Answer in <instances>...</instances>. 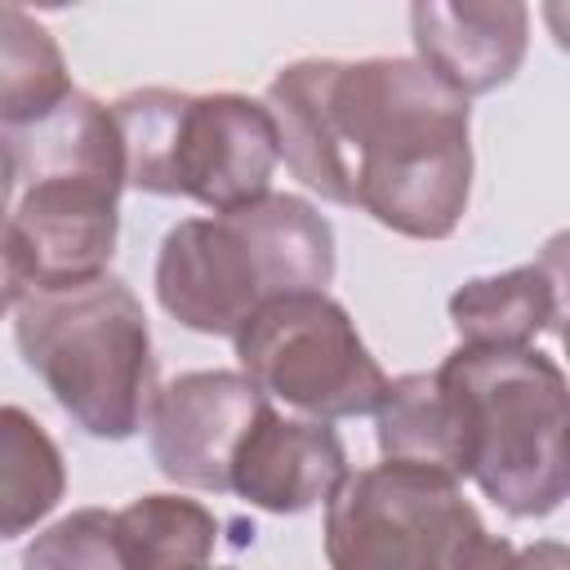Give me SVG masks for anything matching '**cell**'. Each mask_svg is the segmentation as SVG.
<instances>
[{
  "label": "cell",
  "instance_id": "cell-1",
  "mask_svg": "<svg viewBox=\"0 0 570 570\" xmlns=\"http://www.w3.org/2000/svg\"><path fill=\"white\" fill-rule=\"evenodd\" d=\"M289 174L334 205H361L374 223L445 240L472 191L468 98L419 58H303L263 98Z\"/></svg>",
  "mask_w": 570,
  "mask_h": 570
},
{
  "label": "cell",
  "instance_id": "cell-2",
  "mask_svg": "<svg viewBox=\"0 0 570 570\" xmlns=\"http://www.w3.org/2000/svg\"><path fill=\"white\" fill-rule=\"evenodd\" d=\"M27 183L0 236L27 289L102 276L116 254L125 147L111 107L71 89L49 116L9 134Z\"/></svg>",
  "mask_w": 570,
  "mask_h": 570
},
{
  "label": "cell",
  "instance_id": "cell-3",
  "mask_svg": "<svg viewBox=\"0 0 570 570\" xmlns=\"http://www.w3.org/2000/svg\"><path fill=\"white\" fill-rule=\"evenodd\" d=\"M330 276L334 227L285 191L232 214L183 218L156 254V298L196 334H236L267 298L325 289Z\"/></svg>",
  "mask_w": 570,
  "mask_h": 570
},
{
  "label": "cell",
  "instance_id": "cell-4",
  "mask_svg": "<svg viewBox=\"0 0 570 570\" xmlns=\"http://www.w3.org/2000/svg\"><path fill=\"white\" fill-rule=\"evenodd\" d=\"M472 476L508 517H548L566 499V374L534 347H459L436 365Z\"/></svg>",
  "mask_w": 570,
  "mask_h": 570
},
{
  "label": "cell",
  "instance_id": "cell-5",
  "mask_svg": "<svg viewBox=\"0 0 570 570\" xmlns=\"http://www.w3.org/2000/svg\"><path fill=\"white\" fill-rule=\"evenodd\" d=\"M13 316L27 370L80 432L125 441L147 423L156 396L151 330L120 276L22 289Z\"/></svg>",
  "mask_w": 570,
  "mask_h": 570
},
{
  "label": "cell",
  "instance_id": "cell-6",
  "mask_svg": "<svg viewBox=\"0 0 570 570\" xmlns=\"http://www.w3.org/2000/svg\"><path fill=\"white\" fill-rule=\"evenodd\" d=\"M125 147V183L151 196H191L232 214L272 191L276 125L245 94L134 89L111 102Z\"/></svg>",
  "mask_w": 570,
  "mask_h": 570
},
{
  "label": "cell",
  "instance_id": "cell-7",
  "mask_svg": "<svg viewBox=\"0 0 570 570\" xmlns=\"http://www.w3.org/2000/svg\"><path fill=\"white\" fill-rule=\"evenodd\" d=\"M232 338L240 374L316 423L374 414L387 392V374L361 343L347 307L325 289L267 298Z\"/></svg>",
  "mask_w": 570,
  "mask_h": 570
},
{
  "label": "cell",
  "instance_id": "cell-8",
  "mask_svg": "<svg viewBox=\"0 0 570 570\" xmlns=\"http://www.w3.org/2000/svg\"><path fill=\"white\" fill-rule=\"evenodd\" d=\"M476 512L459 481L405 463L347 472L325 499L330 570H445Z\"/></svg>",
  "mask_w": 570,
  "mask_h": 570
},
{
  "label": "cell",
  "instance_id": "cell-9",
  "mask_svg": "<svg viewBox=\"0 0 570 570\" xmlns=\"http://www.w3.org/2000/svg\"><path fill=\"white\" fill-rule=\"evenodd\" d=\"M267 396L240 370H191L156 387L147 428L156 468L191 490H227V468Z\"/></svg>",
  "mask_w": 570,
  "mask_h": 570
},
{
  "label": "cell",
  "instance_id": "cell-10",
  "mask_svg": "<svg viewBox=\"0 0 570 570\" xmlns=\"http://www.w3.org/2000/svg\"><path fill=\"white\" fill-rule=\"evenodd\" d=\"M343 476L347 450L330 423L285 419L272 405H263L232 454L227 490L263 512L289 517L325 503Z\"/></svg>",
  "mask_w": 570,
  "mask_h": 570
},
{
  "label": "cell",
  "instance_id": "cell-11",
  "mask_svg": "<svg viewBox=\"0 0 570 570\" xmlns=\"http://www.w3.org/2000/svg\"><path fill=\"white\" fill-rule=\"evenodd\" d=\"M410 36L419 62L459 98L508 85L530 45V9L517 0L410 4Z\"/></svg>",
  "mask_w": 570,
  "mask_h": 570
},
{
  "label": "cell",
  "instance_id": "cell-12",
  "mask_svg": "<svg viewBox=\"0 0 570 570\" xmlns=\"http://www.w3.org/2000/svg\"><path fill=\"white\" fill-rule=\"evenodd\" d=\"M566 316V240L557 236L543 258L476 276L450 298V325L463 347H534L539 334H557Z\"/></svg>",
  "mask_w": 570,
  "mask_h": 570
},
{
  "label": "cell",
  "instance_id": "cell-13",
  "mask_svg": "<svg viewBox=\"0 0 570 570\" xmlns=\"http://www.w3.org/2000/svg\"><path fill=\"white\" fill-rule=\"evenodd\" d=\"M62 494L67 468L53 436L22 405H0V539L36 530Z\"/></svg>",
  "mask_w": 570,
  "mask_h": 570
},
{
  "label": "cell",
  "instance_id": "cell-14",
  "mask_svg": "<svg viewBox=\"0 0 570 570\" xmlns=\"http://www.w3.org/2000/svg\"><path fill=\"white\" fill-rule=\"evenodd\" d=\"M374 428L387 463H405V468H423L459 481V441H454V419H450V401L436 370L401 374L396 383H387L374 410Z\"/></svg>",
  "mask_w": 570,
  "mask_h": 570
},
{
  "label": "cell",
  "instance_id": "cell-15",
  "mask_svg": "<svg viewBox=\"0 0 570 570\" xmlns=\"http://www.w3.org/2000/svg\"><path fill=\"white\" fill-rule=\"evenodd\" d=\"M116 539L129 570H205L218 543V521L196 499L142 494L116 512Z\"/></svg>",
  "mask_w": 570,
  "mask_h": 570
},
{
  "label": "cell",
  "instance_id": "cell-16",
  "mask_svg": "<svg viewBox=\"0 0 570 570\" xmlns=\"http://www.w3.org/2000/svg\"><path fill=\"white\" fill-rule=\"evenodd\" d=\"M71 89L67 58L49 27L18 4H0V125L27 129Z\"/></svg>",
  "mask_w": 570,
  "mask_h": 570
},
{
  "label": "cell",
  "instance_id": "cell-17",
  "mask_svg": "<svg viewBox=\"0 0 570 570\" xmlns=\"http://www.w3.org/2000/svg\"><path fill=\"white\" fill-rule=\"evenodd\" d=\"M22 570H129L116 539V512L80 508L53 521L27 543Z\"/></svg>",
  "mask_w": 570,
  "mask_h": 570
},
{
  "label": "cell",
  "instance_id": "cell-18",
  "mask_svg": "<svg viewBox=\"0 0 570 570\" xmlns=\"http://www.w3.org/2000/svg\"><path fill=\"white\" fill-rule=\"evenodd\" d=\"M445 570H566V548L557 539L530 543V548H512L508 539L490 534L485 525L468 530L459 539V548L450 552Z\"/></svg>",
  "mask_w": 570,
  "mask_h": 570
},
{
  "label": "cell",
  "instance_id": "cell-19",
  "mask_svg": "<svg viewBox=\"0 0 570 570\" xmlns=\"http://www.w3.org/2000/svg\"><path fill=\"white\" fill-rule=\"evenodd\" d=\"M22 272H18V263H13V254H9V245H4V236H0V316L9 312V307H18V298H22Z\"/></svg>",
  "mask_w": 570,
  "mask_h": 570
},
{
  "label": "cell",
  "instance_id": "cell-20",
  "mask_svg": "<svg viewBox=\"0 0 570 570\" xmlns=\"http://www.w3.org/2000/svg\"><path fill=\"white\" fill-rule=\"evenodd\" d=\"M18 187V160H13V147L9 138L0 134V223H4V209H9V196Z\"/></svg>",
  "mask_w": 570,
  "mask_h": 570
},
{
  "label": "cell",
  "instance_id": "cell-21",
  "mask_svg": "<svg viewBox=\"0 0 570 570\" xmlns=\"http://www.w3.org/2000/svg\"><path fill=\"white\" fill-rule=\"evenodd\" d=\"M205 570H209V566H205ZM214 570H218V566H214Z\"/></svg>",
  "mask_w": 570,
  "mask_h": 570
}]
</instances>
